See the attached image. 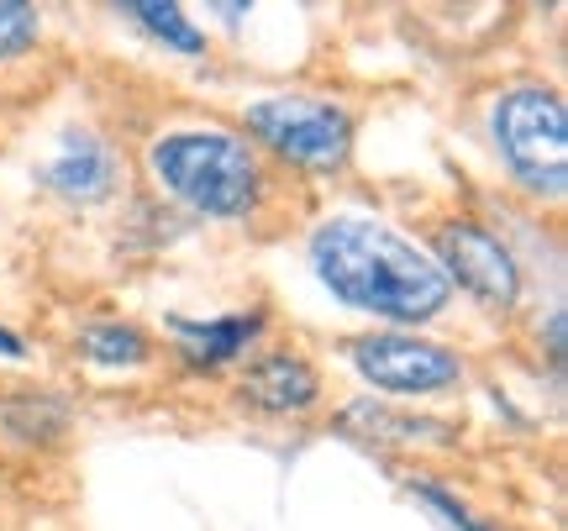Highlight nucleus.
<instances>
[{
    "mask_svg": "<svg viewBox=\"0 0 568 531\" xmlns=\"http://www.w3.org/2000/svg\"><path fill=\"white\" fill-rule=\"evenodd\" d=\"M311 264L322 285L358 310L389 321H426L447 306V274L426 253L364 216H337L311 237Z\"/></svg>",
    "mask_w": 568,
    "mask_h": 531,
    "instance_id": "obj_1",
    "label": "nucleus"
},
{
    "mask_svg": "<svg viewBox=\"0 0 568 531\" xmlns=\"http://www.w3.org/2000/svg\"><path fill=\"white\" fill-rule=\"evenodd\" d=\"M153 174L169 195L205 216H243L258 190V164L232 132H174L153 143Z\"/></svg>",
    "mask_w": 568,
    "mask_h": 531,
    "instance_id": "obj_2",
    "label": "nucleus"
},
{
    "mask_svg": "<svg viewBox=\"0 0 568 531\" xmlns=\"http://www.w3.org/2000/svg\"><path fill=\"white\" fill-rule=\"evenodd\" d=\"M495 143L500 159L521 184L542 195H564L568 180V116L552 90L521 84L495 105Z\"/></svg>",
    "mask_w": 568,
    "mask_h": 531,
    "instance_id": "obj_3",
    "label": "nucleus"
},
{
    "mask_svg": "<svg viewBox=\"0 0 568 531\" xmlns=\"http://www.w3.org/2000/svg\"><path fill=\"white\" fill-rule=\"evenodd\" d=\"M247 126L280 159L301 169H337L347 159V143H353L347 111L326 101H258L247 111Z\"/></svg>",
    "mask_w": 568,
    "mask_h": 531,
    "instance_id": "obj_4",
    "label": "nucleus"
},
{
    "mask_svg": "<svg viewBox=\"0 0 568 531\" xmlns=\"http://www.w3.org/2000/svg\"><path fill=\"white\" fill-rule=\"evenodd\" d=\"M353 364L368 385L395 389V395H426V389H447L458 385V353L437 348V343H422V337H395V331H379V337H358L353 343Z\"/></svg>",
    "mask_w": 568,
    "mask_h": 531,
    "instance_id": "obj_5",
    "label": "nucleus"
},
{
    "mask_svg": "<svg viewBox=\"0 0 568 531\" xmlns=\"http://www.w3.org/2000/svg\"><path fill=\"white\" fill-rule=\"evenodd\" d=\"M437 253H443V274L447 285L458 279L468 295H479L485 306H510L516 289H521V274L510 264V253L500 247V237H489L485 226H443L437 237Z\"/></svg>",
    "mask_w": 568,
    "mask_h": 531,
    "instance_id": "obj_6",
    "label": "nucleus"
},
{
    "mask_svg": "<svg viewBox=\"0 0 568 531\" xmlns=\"http://www.w3.org/2000/svg\"><path fill=\"white\" fill-rule=\"evenodd\" d=\"M243 395L264 410H305L311 400H316V374H311L305 358L280 353V358H264V364L247 374Z\"/></svg>",
    "mask_w": 568,
    "mask_h": 531,
    "instance_id": "obj_7",
    "label": "nucleus"
},
{
    "mask_svg": "<svg viewBox=\"0 0 568 531\" xmlns=\"http://www.w3.org/2000/svg\"><path fill=\"white\" fill-rule=\"evenodd\" d=\"M48 184L69 201H101L116 184V164H111V153L101 143H80L48 164Z\"/></svg>",
    "mask_w": 568,
    "mask_h": 531,
    "instance_id": "obj_8",
    "label": "nucleus"
},
{
    "mask_svg": "<svg viewBox=\"0 0 568 531\" xmlns=\"http://www.w3.org/2000/svg\"><path fill=\"white\" fill-rule=\"evenodd\" d=\"M174 331L190 343V364L216 368L232 364L258 337V316H226V321H184V316H174Z\"/></svg>",
    "mask_w": 568,
    "mask_h": 531,
    "instance_id": "obj_9",
    "label": "nucleus"
},
{
    "mask_svg": "<svg viewBox=\"0 0 568 531\" xmlns=\"http://www.w3.org/2000/svg\"><path fill=\"white\" fill-rule=\"evenodd\" d=\"M84 353L101 368H132L148 358V343H142V331L126 327V321H101V327L84 331Z\"/></svg>",
    "mask_w": 568,
    "mask_h": 531,
    "instance_id": "obj_10",
    "label": "nucleus"
},
{
    "mask_svg": "<svg viewBox=\"0 0 568 531\" xmlns=\"http://www.w3.org/2000/svg\"><path fill=\"white\" fill-rule=\"evenodd\" d=\"M132 17L148 21V32H153V38H163L169 48H180V53H201V48H205L201 32L180 17V6H132Z\"/></svg>",
    "mask_w": 568,
    "mask_h": 531,
    "instance_id": "obj_11",
    "label": "nucleus"
},
{
    "mask_svg": "<svg viewBox=\"0 0 568 531\" xmlns=\"http://www.w3.org/2000/svg\"><path fill=\"white\" fill-rule=\"evenodd\" d=\"M32 42H38V11L0 0V59H11L21 48H32Z\"/></svg>",
    "mask_w": 568,
    "mask_h": 531,
    "instance_id": "obj_12",
    "label": "nucleus"
},
{
    "mask_svg": "<svg viewBox=\"0 0 568 531\" xmlns=\"http://www.w3.org/2000/svg\"><path fill=\"white\" fill-rule=\"evenodd\" d=\"M0 353H6V358H21V337H11V331L0 327Z\"/></svg>",
    "mask_w": 568,
    "mask_h": 531,
    "instance_id": "obj_13",
    "label": "nucleus"
}]
</instances>
